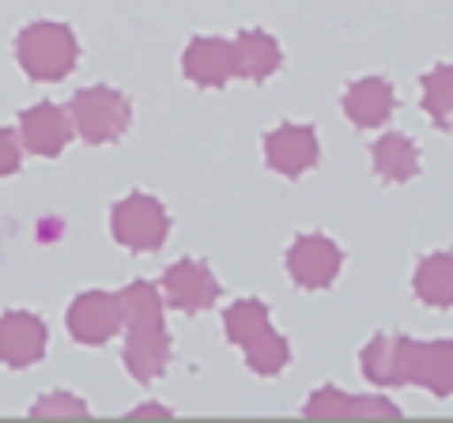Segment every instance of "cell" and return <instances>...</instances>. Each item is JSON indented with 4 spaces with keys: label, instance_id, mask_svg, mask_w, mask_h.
I'll use <instances>...</instances> for the list:
<instances>
[{
    "label": "cell",
    "instance_id": "1",
    "mask_svg": "<svg viewBox=\"0 0 453 423\" xmlns=\"http://www.w3.org/2000/svg\"><path fill=\"white\" fill-rule=\"evenodd\" d=\"M16 58L31 80L57 83V80L73 76V68L80 61V42L68 23L38 19L16 35Z\"/></svg>",
    "mask_w": 453,
    "mask_h": 423
},
{
    "label": "cell",
    "instance_id": "2",
    "mask_svg": "<svg viewBox=\"0 0 453 423\" xmlns=\"http://www.w3.org/2000/svg\"><path fill=\"white\" fill-rule=\"evenodd\" d=\"M68 114H73L80 140H88V144H113V140L129 133L133 103L113 88H83L73 95Z\"/></svg>",
    "mask_w": 453,
    "mask_h": 423
},
{
    "label": "cell",
    "instance_id": "3",
    "mask_svg": "<svg viewBox=\"0 0 453 423\" xmlns=\"http://www.w3.org/2000/svg\"><path fill=\"white\" fill-rule=\"evenodd\" d=\"M110 235L133 253H155L170 235V216L151 193H129L110 212Z\"/></svg>",
    "mask_w": 453,
    "mask_h": 423
},
{
    "label": "cell",
    "instance_id": "4",
    "mask_svg": "<svg viewBox=\"0 0 453 423\" xmlns=\"http://www.w3.org/2000/svg\"><path fill=\"white\" fill-rule=\"evenodd\" d=\"M416 363H419V341H412L404 333H393V336L378 333L359 356L366 382H374V386L416 382Z\"/></svg>",
    "mask_w": 453,
    "mask_h": 423
},
{
    "label": "cell",
    "instance_id": "5",
    "mask_svg": "<svg viewBox=\"0 0 453 423\" xmlns=\"http://www.w3.org/2000/svg\"><path fill=\"white\" fill-rule=\"evenodd\" d=\"M121 303L118 295L110 291H83L76 295V303L68 306V333H73L76 344H88V348H103L106 341L121 333Z\"/></svg>",
    "mask_w": 453,
    "mask_h": 423
},
{
    "label": "cell",
    "instance_id": "6",
    "mask_svg": "<svg viewBox=\"0 0 453 423\" xmlns=\"http://www.w3.org/2000/svg\"><path fill=\"white\" fill-rule=\"evenodd\" d=\"M340 265H344V253L325 235H299L288 250V273L303 291L329 288L340 273Z\"/></svg>",
    "mask_w": 453,
    "mask_h": 423
},
{
    "label": "cell",
    "instance_id": "7",
    "mask_svg": "<svg viewBox=\"0 0 453 423\" xmlns=\"http://www.w3.org/2000/svg\"><path fill=\"white\" fill-rule=\"evenodd\" d=\"M219 280L216 273L208 269L204 261L196 258H186V261H174L170 269L163 273V295L166 303L181 310V314H201V310H208L211 303L219 299Z\"/></svg>",
    "mask_w": 453,
    "mask_h": 423
},
{
    "label": "cell",
    "instance_id": "8",
    "mask_svg": "<svg viewBox=\"0 0 453 423\" xmlns=\"http://www.w3.org/2000/svg\"><path fill=\"white\" fill-rule=\"evenodd\" d=\"M50 333L46 321L31 310H8L0 314V363L12 366V371H23V366H35L46 356Z\"/></svg>",
    "mask_w": 453,
    "mask_h": 423
},
{
    "label": "cell",
    "instance_id": "9",
    "mask_svg": "<svg viewBox=\"0 0 453 423\" xmlns=\"http://www.w3.org/2000/svg\"><path fill=\"white\" fill-rule=\"evenodd\" d=\"M318 133L314 125H280V129L265 133V163L283 178H299L310 166H318Z\"/></svg>",
    "mask_w": 453,
    "mask_h": 423
},
{
    "label": "cell",
    "instance_id": "10",
    "mask_svg": "<svg viewBox=\"0 0 453 423\" xmlns=\"http://www.w3.org/2000/svg\"><path fill=\"white\" fill-rule=\"evenodd\" d=\"M76 125L68 106H53V103H38V106H27L19 114V136H23V148L31 155H42V159H53L68 148Z\"/></svg>",
    "mask_w": 453,
    "mask_h": 423
},
{
    "label": "cell",
    "instance_id": "11",
    "mask_svg": "<svg viewBox=\"0 0 453 423\" xmlns=\"http://www.w3.org/2000/svg\"><path fill=\"white\" fill-rule=\"evenodd\" d=\"M181 68H186V76L196 83V88H223L231 76H238L234 42L216 38V35L193 38L186 46V58H181Z\"/></svg>",
    "mask_w": 453,
    "mask_h": 423
},
{
    "label": "cell",
    "instance_id": "12",
    "mask_svg": "<svg viewBox=\"0 0 453 423\" xmlns=\"http://www.w3.org/2000/svg\"><path fill=\"white\" fill-rule=\"evenodd\" d=\"M125 371H129L136 382H155L166 363H170V336L163 326H140V329H125Z\"/></svg>",
    "mask_w": 453,
    "mask_h": 423
},
{
    "label": "cell",
    "instance_id": "13",
    "mask_svg": "<svg viewBox=\"0 0 453 423\" xmlns=\"http://www.w3.org/2000/svg\"><path fill=\"white\" fill-rule=\"evenodd\" d=\"M393 106H396V95L389 88V80H381V76L356 80L344 95V114L351 118V125H359V129H378V125L393 114Z\"/></svg>",
    "mask_w": 453,
    "mask_h": 423
},
{
    "label": "cell",
    "instance_id": "14",
    "mask_svg": "<svg viewBox=\"0 0 453 423\" xmlns=\"http://www.w3.org/2000/svg\"><path fill=\"white\" fill-rule=\"evenodd\" d=\"M234 68L242 80H268L280 68V42L265 31H242L234 38Z\"/></svg>",
    "mask_w": 453,
    "mask_h": 423
},
{
    "label": "cell",
    "instance_id": "15",
    "mask_svg": "<svg viewBox=\"0 0 453 423\" xmlns=\"http://www.w3.org/2000/svg\"><path fill=\"white\" fill-rule=\"evenodd\" d=\"M412 291L419 303H427L434 310H449L453 306V253H431L416 265L412 276Z\"/></svg>",
    "mask_w": 453,
    "mask_h": 423
},
{
    "label": "cell",
    "instance_id": "16",
    "mask_svg": "<svg viewBox=\"0 0 453 423\" xmlns=\"http://www.w3.org/2000/svg\"><path fill=\"white\" fill-rule=\"evenodd\" d=\"M396 416V404L393 401H381V397H348L340 393L336 386H321L314 397L306 401V416Z\"/></svg>",
    "mask_w": 453,
    "mask_h": 423
},
{
    "label": "cell",
    "instance_id": "17",
    "mask_svg": "<svg viewBox=\"0 0 453 423\" xmlns=\"http://www.w3.org/2000/svg\"><path fill=\"white\" fill-rule=\"evenodd\" d=\"M374 171L386 181H408L419 174V151L404 133H386L374 144Z\"/></svg>",
    "mask_w": 453,
    "mask_h": 423
},
{
    "label": "cell",
    "instance_id": "18",
    "mask_svg": "<svg viewBox=\"0 0 453 423\" xmlns=\"http://www.w3.org/2000/svg\"><path fill=\"white\" fill-rule=\"evenodd\" d=\"M118 303H121V321L125 329H140V326H163V295L148 280H133L118 291Z\"/></svg>",
    "mask_w": 453,
    "mask_h": 423
},
{
    "label": "cell",
    "instance_id": "19",
    "mask_svg": "<svg viewBox=\"0 0 453 423\" xmlns=\"http://www.w3.org/2000/svg\"><path fill=\"white\" fill-rule=\"evenodd\" d=\"M416 386L431 389L434 397H449V393H453V341L419 344Z\"/></svg>",
    "mask_w": 453,
    "mask_h": 423
},
{
    "label": "cell",
    "instance_id": "20",
    "mask_svg": "<svg viewBox=\"0 0 453 423\" xmlns=\"http://www.w3.org/2000/svg\"><path fill=\"white\" fill-rule=\"evenodd\" d=\"M223 329H226V341L231 344L250 348L253 341H261V336L273 329V318H268V306L261 299H242V303L226 306Z\"/></svg>",
    "mask_w": 453,
    "mask_h": 423
},
{
    "label": "cell",
    "instance_id": "21",
    "mask_svg": "<svg viewBox=\"0 0 453 423\" xmlns=\"http://www.w3.org/2000/svg\"><path fill=\"white\" fill-rule=\"evenodd\" d=\"M423 110L438 129H453V65H434L423 76Z\"/></svg>",
    "mask_w": 453,
    "mask_h": 423
},
{
    "label": "cell",
    "instance_id": "22",
    "mask_svg": "<svg viewBox=\"0 0 453 423\" xmlns=\"http://www.w3.org/2000/svg\"><path fill=\"white\" fill-rule=\"evenodd\" d=\"M242 351H246V366L253 374H261V378H276L283 366L291 363V348H288V341H283L276 329H268L261 341H253Z\"/></svg>",
    "mask_w": 453,
    "mask_h": 423
},
{
    "label": "cell",
    "instance_id": "23",
    "mask_svg": "<svg viewBox=\"0 0 453 423\" xmlns=\"http://www.w3.org/2000/svg\"><path fill=\"white\" fill-rule=\"evenodd\" d=\"M88 412V404L73 393H46L42 401L31 404V416H83Z\"/></svg>",
    "mask_w": 453,
    "mask_h": 423
},
{
    "label": "cell",
    "instance_id": "24",
    "mask_svg": "<svg viewBox=\"0 0 453 423\" xmlns=\"http://www.w3.org/2000/svg\"><path fill=\"white\" fill-rule=\"evenodd\" d=\"M23 159V136H16L12 129H0V178L16 174Z\"/></svg>",
    "mask_w": 453,
    "mask_h": 423
},
{
    "label": "cell",
    "instance_id": "25",
    "mask_svg": "<svg viewBox=\"0 0 453 423\" xmlns=\"http://www.w3.org/2000/svg\"><path fill=\"white\" fill-rule=\"evenodd\" d=\"M133 416H170V408H163V404H140V408H133Z\"/></svg>",
    "mask_w": 453,
    "mask_h": 423
}]
</instances>
